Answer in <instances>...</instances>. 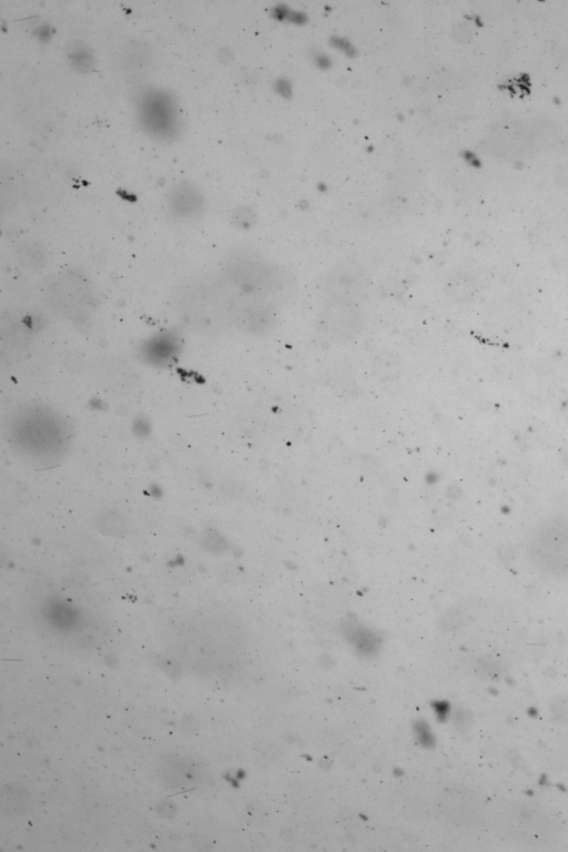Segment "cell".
Here are the masks:
<instances>
[{
    "label": "cell",
    "instance_id": "obj_4",
    "mask_svg": "<svg viewBox=\"0 0 568 852\" xmlns=\"http://www.w3.org/2000/svg\"><path fill=\"white\" fill-rule=\"evenodd\" d=\"M218 292L207 283L194 284L180 293L178 307L191 328L209 333L217 330L222 307Z\"/></svg>",
    "mask_w": 568,
    "mask_h": 852
},
{
    "label": "cell",
    "instance_id": "obj_5",
    "mask_svg": "<svg viewBox=\"0 0 568 852\" xmlns=\"http://www.w3.org/2000/svg\"><path fill=\"white\" fill-rule=\"evenodd\" d=\"M168 207L171 215L180 220H194L205 210V197L190 181H180L168 192Z\"/></svg>",
    "mask_w": 568,
    "mask_h": 852
},
{
    "label": "cell",
    "instance_id": "obj_6",
    "mask_svg": "<svg viewBox=\"0 0 568 852\" xmlns=\"http://www.w3.org/2000/svg\"><path fill=\"white\" fill-rule=\"evenodd\" d=\"M180 337L174 332H161L140 347L142 361L154 367H167L180 352Z\"/></svg>",
    "mask_w": 568,
    "mask_h": 852
},
{
    "label": "cell",
    "instance_id": "obj_8",
    "mask_svg": "<svg viewBox=\"0 0 568 852\" xmlns=\"http://www.w3.org/2000/svg\"><path fill=\"white\" fill-rule=\"evenodd\" d=\"M20 259L26 261L29 268L42 267L46 261V253L39 249L37 245L28 246L24 249V253Z\"/></svg>",
    "mask_w": 568,
    "mask_h": 852
},
{
    "label": "cell",
    "instance_id": "obj_9",
    "mask_svg": "<svg viewBox=\"0 0 568 852\" xmlns=\"http://www.w3.org/2000/svg\"><path fill=\"white\" fill-rule=\"evenodd\" d=\"M552 713L554 718L561 722H568V698H560L552 705Z\"/></svg>",
    "mask_w": 568,
    "mask_h": 852
},
{
    "label": "cell",
    "instance_id": "obj_2",
    "mask_svg": "<svg viewBox=\"0 0 568 852\" xmlns=\"http://www.w3.org/2000/svg\"><path fill=\"white\" fill-rule=\"evenodd\" d=\"M532 563L554 576L568 575V520L554 517L536 527L527 542Z\"/></svg>",
    "mask_w": 568,
    "mask_h": 852
},
{
    "label": "cell",
    "instance_id": "obj_3",
    "mask_svg": "<svg viewBox=\"0 0 568 852\" xmlns=\"http://www.w3.org/2000/svg\"><path fill=\"white\" fill-rule=\"evenodd\" d=\"M137 118L146 134L170 140L180 133L181 113L174 96L159 88L144 89L136 98Z\"/></svg>",
    "mask_w": 568,
    "mask_h": 852
},
{
    "label": "cell",
    "instance_id": "obj_7",
    "mask_svg": "<svg viewBox=\"0 0 568 852\" xmlns=\"http://www.w3.org/2000/svg\"><path fill=\"white\" fill-rule=\"evenodd\" d=\"M68 62L79 73H88L95 66V56L90 46L83 42H70L66 48Z\"/></svg>",
    "mask_w": 568,
    "mask_h": 852
},
{
    "label": "cell",
    "instance_id": "obj_10",
    "mask_svg": "<svg viewBox=\"0 0 568 852\" xmlns=\"http://www.w3.org/2000/svg\"><path fill=\"white\" fill-rule=\"evenodd\" d=\"M566 411H567V417H568V402H567Z\"/></svg>",
    "mask_w": 568,
    "mask_h": 852
},
{
    "label": "cell",
    "instance_id": "obj_1",
    "mask_svg": "<svg viewBox=\"0 0 568 852\" xmlns=\"http://www.w3.org/2000/svg\"><path fill=\"white\" fill-rule=\"evenodd\" d=\"M7 434L14 451L25 461L46 466L62 460L71 431L67 421L44 404H27L9 419Z\"/></svg>",
    "mask_w": 568,
    "mask_h": 852
}]
</instances>
